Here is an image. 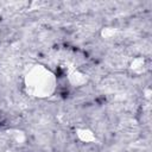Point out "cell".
<instances>
[{"label": "cell", "instance_id": "1", "mask_svg": "<svg viewBox=\"0 0 152 152\" xmlns=\"http://www.w3.org/2000/svg\"><path fill=\"white\" fill-rule=\"evenodd\" d=\"M24 88L32 97L48 99L57 89V76L45 65L34 64L25 74Z\"/></svg>", "mask_w": 152, "mask_h": 152}, {"label": "cell", "instance_id": "2", "mask_svg": "<svg viewBox=\"0 0 152 152\" xmlns=\"http://www.w3.org/2000/svg\"><path fill=\"white\" fill-rule=\"evenodd\" d=\"M69 81H70V83L72 86L78 87V86H82L83 83H86L87 77H86L84 74H82L80 71H74V72H71L69 75Z\"/></svg>", "mask_w": 152, "mask_h": 152}, {"label": "cell", "instance_id": "3", "mask_svg": "<svg viewBox=\"0 0 152 152\" xmlns=\"http://www.w3.org/2000/svg\"><path fill=\"white\" fill-rule=\"evenodd\" d=\"M76 132H77V133H76L77 137H78L82 141L90 142V141H93V140L95 139V135H94L93 132L89 131V129H77Z\"/></svg>", "mask_w": 152, "mask_h": 152}, {"label": "cell", "instance_id": "4", "mask_svg": "<svg viewBox=\"0 0 152 152\" xmlns=\"http://www.w3.org/2000/svg\"><path fill=\"white\" fill-rule=\"evenodd\" d=\"M131 69L135 74L144 72V69H145V59L144 58H137V59H134L132 62V64H131Z\"/></svg>", "mask_w": 152, "mask_h": 152}]
</instances>
